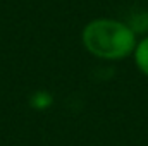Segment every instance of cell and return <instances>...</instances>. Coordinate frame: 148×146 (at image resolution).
I'll return each instance as SVG.
<instances>
[{
    "mask_svg": "<svg viewBox=\"0 0 148 146\" xmlns=\"http://www.w3.org/2000/svg\"><path fill=\"white\" fill-rule=\"evenodd\" d=\"M83 43L93 55L100 59L117 60L134 52L136 35L126 23L97 19L83 29Z\"/></svg>",
    "mask_w": 148,
    "mask_h": 146,
    "instance_id": "6da1fadb",
    "label": "cell"
},
{
    "mask_svg": "<svg viewBox=\"0 0 148 146\" xmlns=\"http://www.w3.org/2000/svg\"><path fill=\"white\" fill-rule=\"evenodd\" d=\"M126 24L129 26V29H131L134 35H138V33H147L148 31V12L147 10H141V9L133 10V12L129 14V17H127Z\"/></svg>",
    "mask_w": 148,
    "mask_h": 146,
    "instance_id": "7a4b0ae2",
    "label": "cell"
},
{
    "mask_svg": "<svg viewBox=\"0 0 148 146\" xmlns=\"http://www.w3.org/2000/svg\"><path fill=\"white\" fill-rule=\"evenodd\" d=\"M134 60H136L138 69L148 76V36L136 45V48H134Z\"/></svg>",
    "mask_w": 148,
    "mask_h": 146,
    "instance_id": "3957f363",
    "label": "cell"
}]
</instances>
